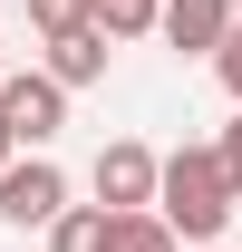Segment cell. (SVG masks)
<instances>
[{
	"label": "cell",
	"mask_w": 242,
	"mask_h": 252,
	"mask_svg": "<svg viewBox=\"0 0 242 252\" xmlns=\"http://www.w3.org/2000/svg\"><path fill=\"white\" fill-rule=\"evenodd\" d=\"M233 204H242V185L223 175V156L213 146H175L165 156V185H155V214L175 223V243H194L204 252L223 223H233Z\"/></svg>",
	"instance_id": "6da1fadb"
},
{
	"label": "cell",
	"mask_w": 242,
	"mask_h": 252,
	"mask_svg": "<svg viewBox=\"0 0 242 252\" xmlns=\"http://www.w3.org/2000/svg\"><path fill=\"white\" fill-rule=\"evenodd\" d=\"M0 126H10V146L49 156V136L68 126V88L49 68H10V78H0Z\"/></svg>",
	"instance_id": "7a4b0ae2"
},
{
	"label": "cell",
	"mask_w": 242,
	"mask_h": 252,
	"mask_svg": "<svg viewBox=\"0 0 242 252\" xmlns=\"http://www.w3.org/2000/svg\"><path fill=\"white\" fill-rule=\"evenodd\" d=\"M97 204H107V214H155V185H165V156H155V146H136V136H107V146H97Z\"/></svg>",
	"instance_id": "3957f363"
},
{
	"label": "cell",
	"mask_w": 242,
	"mask_h": 252,
	"mask_svg": "<svg viewBox=\"0 0 242 252\" xmlns=\"http://www.w3.org/2000/svg\"><path fill=\"white\" fill-rule=\"evenodd\" d=\"M59 214H68V175L49 156H20L0 175V223H10V233H49Z\"/></svg>",
	"instance_id": "277c9868"
},
{
	"label": "cell",
	"mask_w": 242,
	"mask_h": 252,
	"mask_svg": "<svg viewBox=\"0 0 242 252\" xmlns=\"http://www.w3.org/2000/svg\"><path fill=\"white\" fill-rule=\"evenodd\" d=\"M155 30L175 39L184 59H223V39L242 30V10H233V0H165V20H155Z\"/></svg>",
	"instance_id": "5b68a950"
},
{
	"label": "cell",
	"mask_w": 242,
	"mask_h": 252,
	"mask_svg": "<svg viewBox=\"0 0 242 252\" xmlns=\"http://www.w3.org/2000/svg\"><path fill=\"white\" fill-rule=\"evenodd\" d=\"M49 78H59V88H97V78H107V30H68V39H49Z\"/></svg>",
	"instance_id": "8992f818"
},
{
	"label": "cell",
	"mask_w": 242,
	"mask_h": 252,
	"mask_svg": "<svg viewBox=\"0 0 242 252\" xmlns=\"http://www.w3.org/2000/svg\"><path fill=\"white\" fill-rule=\"evenodd\" d=\"M107 252H184L165 214H107Z\"/></svg>",
	"instance_id": "52a82bcc"
},
{
	"label": "cell",
	"mask_w": 242,
	"mask_h": 252,
	"mask_svg": "<svg viewBox=\"0 0 242 252\" xmlns=\"http://www.w3.org/2000/svg\"><path fill=\"white\" fill-rule=\"evenodd\" d=\"M49 252H107V204H68L49 223Z\"/></svg>",
	"instance_id": "ba28073f"
},
{
	"label": "cell",
	"mask_w": 242,
	"mask_h": 252,
	"mask_svg": "<svg viewBox=\"0 0 242 252\" xmlns=\"http://www.w3.org/2000/svg\"><path fill=\"white\" fill-rule=\"evenodd\" d=\"M88 20H97L107 39H146L155 20H165V0H88Z\"/></svg>",
	"instance_id": "9c48e42d"
},
{
	"label": "cell",
	"mask_w": 242,
	"mask_h": 252,
	"mask_svg": "<svg viewBox=\"0 0 242 252\" xmlns=\"http://www.w3.org/2000/svg\"><path fill=\"white\" fill-rule=\"evenodd\" d=\"M30 20L49 39H68V30H88V0H30Z\"/></svg>",
	"instance_id": "30bf717a"
},
{
	"label": "cell",
	"mask_w": 242,
	"mask_h": 252,
	"mask_svg": "<svg viewBox=\"0 0 242 252\" xmlns=\"http://www.w3.org/2000/svg\"><path fill=\"white\" fill-rule=\"evenodd\" d=\"M213 78H223V88H233V107H242V30L223 39V59H213Z\"/></svg>",
	"instance_id": "8fae6325"
},
{
	"label": "cell",
	"mask_w": 242,
	"mask_h": 252,
	"mask_svg": "<svg viewBox=\"0 0 242 252\" xmlns=\"http://www.w3.org/2000/svg\"><path fill=\"white\" fill-rule=\"evenodd\" d=\"M213 156H223V175H233V185H242V117L223 126V146H213Z\"/></svg>",
	"instance_id": "7c38bea8"
},
{
	"label": "cell",
	"mask_w": 242,
	"mask_h": 252,
	"mask_svg": "<svg viewBox=\"0 0 242 252\" xmlns=\"http://www.w3.org/2000/svg\"><path fill=\"white\" fill-rule=\"evenodd\" d=\"M10 165H20V146H10V126H0V175H10Z\"/></svg>",
	"instance_id": "4fadbf2b"
},
{
	"label": "cell",
	"mask_w": 242,
	"mask_h": 252,
	"mask_svg": "<svg viewBox=\"0 0 242 252\" xmlns=\"http://www.w3.org/2000/svg\"><path fill=\"white\" fill-rule=\"evenodd\" d=\"M0 78H10V49H0Z\"/></svg>",
	"instance_id": "5bb4252c"
},
{
	"label": "cell",
	"mask_w": 242,
	"mask_h": 252,
	"mask_svg": "<svg viewBox=\"0 0 242 252\" xmlns=\"http://www.w3.org/2000/svg\"><path fill=\"white\" fill-rule=\"evenodd\" d=\"M233 10H242V0H233Z\"/></svg>",
	"instance_id": "9a60e30c"
}]
</instances>
